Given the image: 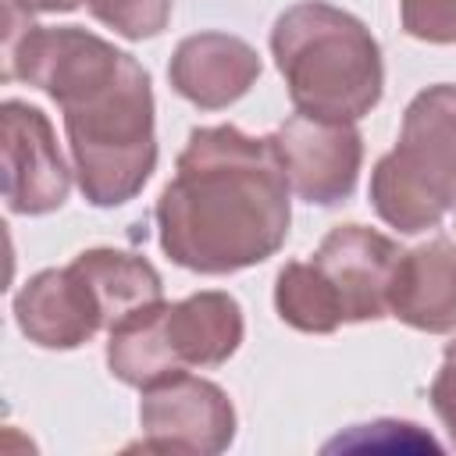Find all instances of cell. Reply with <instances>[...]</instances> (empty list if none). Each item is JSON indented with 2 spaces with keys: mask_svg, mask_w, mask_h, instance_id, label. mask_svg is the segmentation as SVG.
Returning <instances> with one entry per match:
<instances>
[{
  "mask_svg": "<svg viewBox=\"0 0 456 456\" xmlns=\"http://www.w3.org/2000/svg\"><path fill=\"white\" fill-rule=\"evenodd\" d=\"M4 78L43 89L64 110L71 164L93 207L128 203L157 167L146 68L78 25H36L4 4Z\"/></svg>",
  "mask_w": 456,
  "mask_h": 456,
  "instance_id": "cell-1",
  "label": "cell"
},
{
  "mask_svg": "<svg viewBox=\"0 0 456 456\" xmlns=\"http://www.w3.org/2000/svg\"><path fill=\"white\" fill-rule=\"evenodd\" d=\"M289 192L271 135L256 139L235 125L196 128L157 200L160 249L200 274L253 267L289 235Z\"/></svg>",
  "mask_w": 456,
  "mask_h": 456,
  "instance_id": "cell-2",
  "label": "cell"
},
{
  "mask_svg": "<svg viewBox=\"0 0 456 456\" xmlns=\"http://www.w3.org/2000/svg\"><path fill=\"white\" fill-rule=\"evenodd\" d=\"M271 53L299 114L356 121L381 100L385 64L370 28L324 0H299L278 14Z\"/></svg>",
  "mask_w": 456,
  "mask_h": 456,
  "instance_id": "cell-3",
  "label": "cell"
},
{
  "mask_svg": "<svg viewBox=\"0 0 456 456\" xmlns=\"http://www.w3.org/2000/svg\"><path fill=\"white\" fill-rule=\"evenodd\" d=\"M403 249L363 224H338L310 260L278 271L274 310L306 335H328L342 324L378 321L388 314V289Z\"/></svg>",
  "mask_w": 456,
  "mask_h": 456,
  "instance_id": "cell-4",
  "label": "cell"
},
{
  "mask_svg": "<svg viewBox=\"0 0 456 456\" xmlns=\"http://www.w3.org/2000/svg\"><path fill=\"white\" fill-rule=\"evenodd\" d=\"M370 203L378 217L406 235L435 228L456 210V86L420 89L388 150L370 175Z\"/></svg>",
  "mask_w": 456,
  "mask_h": 456,
  "instance_id": "cell-5",
  "label": "cell"
},
{
  "mask_svg": "<svg viewBox=\"0 0 456 456\" xmlns=\"http://www.w3.org/2000/svg\"><path fill=\"white\" fill-rule=\"evenodd\" d=\"M107 367L118 381L146 388L185 367H217L242 342V310L228 292H196L153 303L107 331Z\"/></svg>",
  "mask_w": 456,
  "mask_h": 456,
  "instance_id": "cell-6",
  "label": "cell"
},
{
  "mask_svg": "<svg viewBox=\"0 0 456 456\" xmlns=\"http://www.w3.org/2000/svg\"><path fill=\"white\" fill-rule=\"evenodd\" d=\"M139 428L135 445L153 452H221L235 438V410L214 381L178 370L142 388Z\"/></svg>",
  "mask_w": 456,
  "mask_h": 456,
  "instance_id": "cell-7",
  "label": "cell"
},
{
  "mask_svg": "<svg viewBox=\"0 0 456 456\" xmlns=\"http://www.w3.org/2000/svg\"><path fill=\"white\" fill-rule=\"evenodd\" d=\"M271 139L299 200L331 207L356 189L363 142L353 121H328L296 110L285 125L271 132Z\"/></svg>",
  "mask_w": 456,
  "mask_h": 456,
  "instance_id": "cell-8",
  "label": "cell"
},
{
  "mask_svg": "<svg viewBox=\"0 0 456 456\" xmlns=\"http://www.w3.org/2000/svg\"><path fill=\"white\" fill-rule=\"evenodd\" d=\"M0 153H4V200L14 214H50L64 207L71 171L61 157L53 125L39 107L7 100L0 107Z\"/></svg>",
  "mask_w": 456,
  "mask_h": 456,
  "instance_id": "cell-9",
  "label": "cell"
},
{
  "mask_svg": "<svg viewBox=\"0 0 456 456\" xmlns=\"http://www.w3.org/2000/svg\"><path fill=\"white\" fill-rule=\"evenodd\" d=\"M14 317L21 335L43 349H75L96 331H107L103 303L75 260L32 274L14 296Z\"/></svg>",
  "mask_w": 456,
  "mask_h": 456,
  "instance_id": "cell-10",
  "label": "cell"
},
{
  "mask_svg": "<svg viewBox=\"0 0 456 456\" xmlns=\"http://www.w3.org/2000/svg\"><path fill=\"white\" fill-rule=\"evenodd\" d=\"M167 78L178 96L203 110H217L249 93L260 78L256 50L228 32H196L185 36L167 64Z\"/></svg>",
  "mask_w": 456,
  "mask_h": 456,
  "instance_id": "cell-11",
  "label": "cell"
},
{
  "mask_svg": "<svg viewBox=\"0 0 456 456\" xmlns=\"http://www.w3.org/2000/svg\"><path fill=\"white\" fill-rule=\"evenodd\" d=\"M388 314L417 331H456V246L449 239H431L399 256Z\"/></svg>",
  "mask_w": 456,
  "mask_h": 456,
  "instance_id": "cell-12",
  "label": "cell"
},
{
  "mask_svg": "<svg viewBox=\"0 0 456 456\" xmlns=\"http://www.w3.org/2000/svg\"><path fill=\"white\" fill-rule=\"evenodd\" d=\"M75 264L89 274L103 314H107V331L118 328L125 317L160 303V274L153 271L150 260L125 253V249H86L75 256Z\"/></svg>",
  "mask_w": 456,
  "mask_h": 456,
  "instance_id": "cell-13",
  "label": "cell"
},
{
  "mask_svg": "<svg viewBox=\"0 0 456 456\" xmlns=\"http://www.w3.org/2000/svg\"><path fill=\"white\" fill-rule=\"evenodd\" d=\"M86 7L125 39H153L164 32L175 0H86Z\"/></svg>",
  "mask_w": 456,
  "mask_h": 456,
  "instance_id": "cell-14",
  "label": "cell"
},
{
  "mask_svg": "<svg viewBox=\"0 0 456 456\" xmlns=\"http://www.w3.org/2000/svg\"><path fill=\"white\" fill-rule=\"evenodd\" d=\"M403 28L424 43H456V0H399Z\"/></svg>",
  "mask_w": 456,
  "mask_h": 456,
  "instance_id": "cell-15",
  "label": "cell"
},
{
  "mask_svg": "<svg viewBox=\"0 0 456 456\" xmlns=\"http://www.w3.org/2000/svg\"><path fill=\"white\" fill-rule=\"evenodd\" d=\"M406 438H413L417 445H431L435 449V438L417 431V424H403V420H378V424H360L356 431L349 435H338L335 442H328V449H338V445H374V442H388V445H403Z\"/></svg>",
  "mask_w": 456,
  "mask_h": 456,
  "instance_id": "cell-16",
  "label": "cell"
},
{
  "mask_svg": "<svg viewBox=\"0 0 456 456\" xmlns=\"http://www.w3.org/2000/svg\"><path fill=\"white\" fill-rule=\"evenodd\" d=\"M431 406H435V413L442 417V424L449 428V435L456 442V338L445 346L442 367L431 381Z\"/></svg>",
  "mask_w": 456,
  "mask_h": 456,
  "instance_id": "cell-17",
  "label": "cell"
},
{
  "mask_svg": "<svg viewBox=\"0 0 456 456\" xmlns=\"http://www.w3.org/2000/svg\"><path fill=\"white\" fill-rule=\"evenodd\" d=\"M28 14H53V11H75L82 0H11Z\"/></svg>",
  "mask_w": 456,
  "mask_h": 456,
  "instance_id": "cell-18",
  "label": "cell"
}]
</instances>
